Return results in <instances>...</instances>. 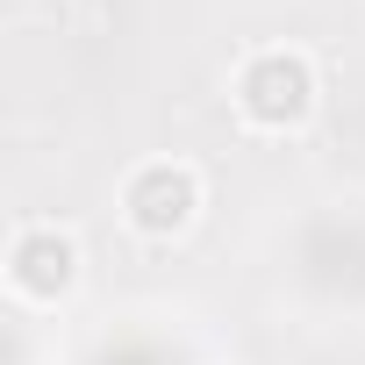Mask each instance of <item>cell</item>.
Masks as SVG:
<instances>
[{
    "label": "cell",
    "instance_id": "1",
    "mask_svg": "<svg viewBox=\"0 0 365 365\" xmlns=\"http://www.w3.org/2000/svg\"><path fill=\"white\" fill-rule=\"evenodd\" d=\"M265 279L315 329L365 322V194H315L272 230Z\"/></svg>",
    "mask_w": 365,
    "mask_h": 365
},
{
    "label": "cell",
    "instance_id": "2",
    "mask_svg": "<svg viewBox=\"0 0 365 365\" xmlns=\"http://www.w3.org/2000/svg\"><path fill=\"white\" fill-rule=\"evenodd\" d=\"M230 115L244 136L287 143L308 136L322 115V65L308 43H258L230 65Z\"/></svg>",
    "mask_w": 365,
    "mask_h": 365
},
{
    "label": "cell",
    "instance_id": "3",
    "mask_svg": "<svg viewBox=\"0 0 365 365\" xmlns=\"http://www.w3.org/2000/svg\"><path fill=\"white\" fill-rule=\"evenodd\" d=\"M115 215L136 244H179L208 215V172L194 158H136L115 187Z\"/></svg>",
    "mask_w": 365,
    "mask_h": 365
},
{
    "label": "cell",
    "instance_id": "4",
    "mask_svg": "<svg viewBox=\"0 0 365 365\" xmlns=\"http://www.w3.org/2000/svg\"><path fill=\"white\" fill-rule=\"evenodd\" d=\"M86 287V251L65 222H15L8 230V301L15 315H65Z\"/></svg>",
    "mask_w": 365,
    "mask_h": 365
}]
</instances>
